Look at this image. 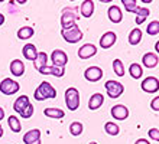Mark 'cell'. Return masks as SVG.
<instances>
[{
    "label": "cell",
    "mask_w": 159,
    "mask_h": 144,
    "mask_svg": "<svg viewBox=\"0 0 159 144\" xmlns=\"http://www.w3.org/2000/svg\"><path fill=\"white\" fill-rule=\"evenodd\" d=\"M65 104H67V108L71 110V111H75L80 107V92L77 88L74 86H70L67 91H65Z\"/></svg>",
    "instance_id": "3"
},
{
    "label": "cell",
    "mask_w": 159,
    "mask_h": 144,
    "mask_svg": "<svg viewBox=\"0 0 159 144\" xmlns=\"http://www.w3.org/2000/svg\"><path fill=\"white\" fill-rule=\"evenodd\" d=\"M121 4L126 7V10L130 13H138L140 10V7L138 6L136 0H121Z\"/></svg>",
    "instance_id": "28"
},
{
    "label": "cell",
    "mask_w": 159,
    "mask_h": 144,
    "mask_svg": "<svg viewBox=\"0 0 159 144\" xmlns=\"http://www.w3.org/2000/svg\"><path fill=\"white\" fill-rule=\"evenodd\" d=\"M155 50H156V52H158V54H159V41L156 42V45H155Z\"/></svg>",
    "instance_id": "40"
},
{
    "label": "cell",
    "mask_w": 159,
    "mask_h": 144,
    "mask_svg": "<svg viewBox=\"0 0 159 144\" xmlns=\"http://www.w3.org/2000/svg\"><path fill=\"white\" fill-rule=\"evenodd\" d=\"M10 72L15 76H22V75L25 74V63L20 59H13L10 62Z\"/></svg>",
    "instance_id": "16"
},
{
    "label": "cell",
    "mask_w": 159,
    "mask_h": 144,
    "mask_svg": "<svg viewBox=\"0 0 159 144\" xmlns=\"http://www.w3.org/2000/svg\"><path fill=\"white\" fill-rule=\"evenodd\" d=\"M43 114L49 118H55V120H61L65 117V112L61 110V108H45L43 110Z\"/></svg>",
    "instance_id": "22"
},
{
    "label": "cell",
    "mask_w": 159,
    "mask_h": 144,
    "mask_svg": "<svg viewBox=\"0 0 159 144\" xmlns=\"http://www.w3.org/2000/svg\"><path fill=\"white\" fill-rule=\"evenodd\" d=\"M140 88H142L145 92H149V94H153L159 89V81L155 76H148L142 81L140 84Z\"/></svg>",
    "instance_id": "9"
},
{
    "label": "cell",
    "mask_w": 159,
    "mask_h": 144,
    "mask_svg": "<svg viewBox=\"0 0 159 144\" xmlns=\"http://www.w3.org/2000/svg\"><path fill=\"white\" fill-rule=\"evenodd\" d=\"M146 32L148 35H151V36H155L159 33V20H152L146 28Z\"/></svg>",
    "instance_id": "33"
},
{
    "label": "cell",
    "mask_w": 159,
    "mask_h": 144,
    "mask_svg": "<svg viewBox=\"0 0 159 144\" xmlns=\"http://www.w3.org/2000/svg\"><path fill=\"white\" fill-rule=\"evenodd\" d=\"M142 41V30L140 29H133L129 33V43L130 45H138Z\"/></svg>",
    "instance_id": "26"
},
{
    "label": "cell",
    "mask_w": 159,
    "mask_h": 144,
    "mask_svg": "<svg viewBox=\"0 0 159 144\" xmlns=\"http://www.w3.org/2000/svg\"><path fill=\"white\" fill-rule=\"evenodd\" d=\"M61 35H62V37L68 42V43H77V42H80L84 36L83 30H81L77 25L70 28V29H65V30H61Z\"/></svg>",
    "instance_id": "4"
},
{
    "label": "cell",
    "mask_w": 159,
    "mask_h": 144,
    "mask_svg": "<svg viewBox=\"0 0 159 144\" xmlns=\"http://www.w3.org/2000/svg\"><path fill=\"white\" fill-rule=\"evenodd\" d=\"M36 140H41V131H39L38 128L30 130V131H28L25 136H23V143L25 144H30Z\"/></svg>",
    "instance_id": "21"
},
{
    "label": "cell",
    "mask_w": 159,
    "mask_h": 144,
    "mask_svg": "<svg viewBox=\"0 0 159 144\" xmlns=\"http://www.w3.org/2000/svg\"><path fill=\"white\" fill-rule=\"evenodd\" d=\"M113 71L117 76H123L125 75V65L120 59H114L113 61Z\"/></svg>",
    "instance_id": "32"
},
{
    "label": "cell",
    "mask_w": 159,
    "mask_h": 144,
    "mask_svg": "<svg viewBox=\"0 0 159 144\" xmlns=\"http://www.w3.org/2000/svg\"><path fill=\"white\" fill-rule=\"evenodd\" d=\"M142 63L146 68H155L158 65V56L155 54H152V52H148V54L143 55L142 58Z\"/></svg>",
    "instance_id": "20"
},
{
    "label": "cell",
    "mask_w": 159,
    "mask_h": 144,
    "mask_svg": "<svg viewBox=\"0 0 159 144\" xmlns=\"http://www.w3.org/2000/svg\"><path fill=\"white\" fill-rule=\"evenodd\" d=\"M3 23H4V16L2 15V13H0V26L3 25Z\"/></svg>",
    "instance_id": "39"
},
{
    "label": "cell",
    "mask_w": 159,
    "mask_h": 144,
    "mask_svg": "<svg viewBox=\"0 0 159 144\" xmlns=\"http://www.w3.org/2000/svg\"><path fill=\"white\" fill-rule=\"evenodd\" d=\"M34 97L36 101H45V99H52L57 97V89H55L54 86L51 85L49 82H41V85L35 89L34 92Z\"/></svg>",
    "instance_id": "1"
},
{
    "label": "cell",
    "mask_w": 159,
    "mask_h": 144,
    "mask_svg": "<svg viewBox=\"0 0 159 144\" xmlns=\"http://www.w3.org/2000/svg\"><path fill=\"white\" fill-rule=\"evenodd\" d=\"M117 41V35L114 32H106L103 36L100 37V46L103 49H110L111 46Z\"/></svg>",
    "instance_id": "11"
},
{
    "label": "cell",
    "mask_w": 159,
    "mask_h": 144,
    "mask_svg": "<svg viewBox=\"0 0 159 144\" xmlns=\"http://www.w3.org/2000/svg\"><path fill=\"white\" fill-rule=\"evenodd\" d=\"M22 54H23L25 59H28V61H35L39 52L34 43H26V45L23 46V49H22Z\"/></svg>",
    "instance_id": "15"
},
{
    "label": "cell",
    "mask_w": 159,
    "mask_h": 144,
    "mask_svg": "<svg viewBox=\"0 0 159 144\" xmlns=\"http://www.w3.org/2000/svg\"><path fill=\"white\" fill-rule=\"evenodd\" d=\"M29 104H30L29 98H28L26 95H20V97H19V98H16V101L13 103V110H15L16 112H20L22 110H25Z\"/></svg>",
    "instance_id": "19"
},
{
    "label": "cell",
    "mask_w": 159,
    "mask_h": 144,
    "mask_svg": "<svg viewBox=\"0 0 159 144\" xmlns=\"http://www.w3.org/2000/svg\"><path fill=\"white\" fill-rule=\"evenodd\" d=\"M7 124H9V128H10L13 133H20L22 124H20V121L17 120V117H13V115H10V117L7 118Z\"/></svg>",
    "instance_id": "27"
},
{
    "label": "cell",
    "mask_w": 159,
    "mask_h": 144,
    "mask_svg": "<svg viewBox=\"0 0 159 144\" xmlns=\"http://www.w3.org/2000/svg\"><path fill=\"white\" fill-rule=\"evenodd\" d=\"M111 117L114 120H117V121H123V120L129 117V108L121 105V104H117V105H114L111 108Z\"/></svg>",
    "instance_id": "10"
},
{
    "label": "cell",
    "mask_w": 159,
    "mask_h": 144,
    "mask_svg": "<svg viewBox=\"0 0 159 144\" xmlns=\"http://www.w3.org/2000/svg\"><path fill=\"white\" fill-rule=\"evenodd\" d=\"M19 82L13 81L12 78H4L2 82H0V92L4 95H13L19 91Z\"/></svg>",
    "instance_id": "6"
},
{
    "label": "cell",
    "mask_w": 159,
    "mask_h": 144,
    "mask_svg": "<svg viewBox=\"0 0 159 144\" xmlns=\"http://www.w3.org/2000/svg\"><path fill=\"white\" fill-rule=\"evenodd\" d=\"M39 72H41L42 75H54V76H58V78H61V76H64V74H65V68H61V66H55V65H46L43 66L42 69H39Z\"/></svg>",
    "instance_id": "13"
},
{
    "label": "cell",
    "mask_w": 159,
    "mask_h": 144,
    "mask_svg": "<svg viewBox=\"0 0 159 144\" xmlns=\"http://www.w3.org/2000/svg\"><path fill=\"white\" fill-rule=\"evenodd\" d=\"M48 65V55L45 54V52H39L38 56H36V59L34 61V66H35V69L39 71L42 69L43 66Z\"/></svg>",
    "instance_id": "24"
},
{
    "label": "cell",
    "mask_w": 159,
    "mask_h": 144,
    "mask_svg": "<svg viewBox=\"0 0 159 144\" xmlns=\"http://www.w3.org/2000/svg\"><path fill=\"white\" fill-rule=\"evenodd\" d=\"M149 9L148 7H140V10H139L138 13H136V15H138V16H136V23H138V25H142L143 22L146 20V17L149 16Z\"/></svg>",
    "instance_id": "31"
},
{
    "label": "cell",
    "mask_w": 159,
    "mask_h": 144,
    "mask_svg": "<svg viewBox=\"0 0 159 144\" xmlns=\"http://www.w3.org/2000/svg\"><path fill=\"white\" fill-rule=\"evenodd\" d=\"M104 103V95L100 94V92H97V94H93L88 99V108L91 110V111H96L98 108L103 105Z\"/></svg>",
    "instance_id": "14"
},
{
    "label": "cell",
    "mask_w": 159,
    "mask_h": 144,
    "mask_svg": "<svg viewBox=\"0 0 159 144\" xmlns=\"http://www.w3.org/2000/svg\"><path fill=\"white\" fill-rule=\"evenodd\" d=\"M30 144H41V140H36V141H34V143H30Z\"/></svg>",
    "instance_id": "42"
},
{
    "label": "cell",
    "mask_w": 159,
    "mask_h": 144,
    "mask_svg": "<svg viewBox=\"0 0 159 144\" xmlns=\"http://www.w3.org/2000/svg\"><path fill=\"white\" fill-rule=\"evenodd\" d=\"M134 144H151V143H149L146 138H139V140H136V143Z\"/></svg>",
    "instance_id": "37"
},
{
    "label": "cell",
    "mask_w": 159,
    "mask_h": 144,
    "mask_svg": "<svg viewBox=\"0 0 159 144\" xmlns=\"http://www.w3.org/2000/svg\"><path fill=\"white\" fill-rule=\"evenodd\" d=\"M3 134H4V133H3V127H2V125H0V138H2V137H3Z\"/></svg>",
    "instance_id": "41"
},
{
    "label": "cell",
    "mask_w": 159,
    "mask_h": 144,
    "mask_svg": "<svg viewBox=\"0 0 159 144\" xmlns=\"http://www.w3.org/2000/svg\"><path fill=\"white\" fill-rule=\"evenodd\" d=\"M51 61H52V65L65 68V65L68 63V56L62 49H55L51 54Z\"/></svg>",
    "instance_id": "7"
},
{
    "label": "cell",
    "mask_w": 159,
    "mask_h": 144,
    "mask_svg": "<svg viewBox=\"0 0 159 144\" xmlns=\"http://www.w3.org/2000/svg\"><path fill=\"white\" fill-rule=\"evenodd\" d=\"M97 54V48L93 43H85L78 49V56L81 59H90Z\"/></svg>",
    "instance_id": "12"
},
{
    "label": "cell",
    "mask_w": 159,
    "mask_h": 144,
    "mask_svg": "<svg viewBox=\"0 0 159 144\" xmlns=\"http://www.w3.org/2000/svg\"><path fill=\"white\" fill-rule=\"evenodd\" d=\"M104 88L107 91V95L109 98H119L123 92H125V86L121 85L120 82L114 81V79H110L104 84Z\"/></svg>",
    "instance_id": "5"
},
{
    "label": "cell",
    "mask_w": 159,
    "mask_h": 144,
    "mask_svg": "<svg viewBox=\"0 0 159 144\" xmlns=\"http://www.w3.org/2000/svg\"><path fill=\"white\" fill-rule=\"evenodd\" d=\"M34 33H35V30L30 26H23V28H20L17 30V37L20 41H28V39H30V37L34 36Z\"/></svg>",
    "instance_id": "23"
},
{
    "label": "cell",
    "mask_w": 159,
    "mask_h": 144,
    "mask_svg": "<svg viewBox=\"0 0 159 144\" xmlns=\"http://www.w3.org/2000/svg\"><path fill=\"white\" fill-rule=\"evenodd\" d=\"M104 130H106V133H107L109 136H117L119 133H120V128H119V125L116 123H113V121L106 123L104 124Z\"/></svg>",
    "instance_id": "29"
},
{
    "label": "cell",
    "mask_w": 159,
    "mask_h": 144,
    "mask_svg": "<svg viewBox=\"0 0 159 144\" xmlns=\"http://www.w3.org/2000/svg\"><path fill=\"white\" fill-rule=\"evenodd\" d=\"M107 15H109V19L113 23H120L121 19H123V15H121V10L119 9V6H110Z\"/></svg>",
    "instance_id": "18"
},
{
    "label": "cell",
    "mask_w": 159,
    "mask_h": 144,
    "mask_svg": "<svg viewBox=\"0 0 159 144\" xmlns=\"http://www.w3.org/2000/svg\"><path fill=\"white\" fill-rule=\"evenodd\" d=\"M94 2L93 0H85V2H83L81 3V6H80V12H81V15H83V17H91L93 13H94Z\"/></svg>",
    "instance_id": "17"
},
{
    "label": "cell",
    "mask_w": 159,
    "mask_h": 144,
    "mask_svg": "<svg viewBox=\"0 0 159 144\" xmlns=\"http://www.w3.org/2000/svg\"><path fill=\"white\" fill-rule=\"evenodd\" d=\"M129 74L133 79H140L142 78L143 69H142V66H140V63H132V65L129 66Z\"/></svg>",
    "instance_id": "25"
},
{
    "label": "cell",
    "mask_w": 159,
    "mask_h": 144,
    "mask_svg": "<svg viewBox=\"0 0 159 144\" xmlns=\"http://www.w3.org/2000/svg\"><path fill=\"white\" fill-rule=\"evenodd\" d=\"M77 20H78V16L75 13V9L74 7H65L62 10V15H61V30H65V29H70L72 26L77 25Z\"/></svg>",
    "instance_id": "2"
},
{
    "label": "cell",
    "mask_w": 159,
    "mask_h": 144,
    "mask_svg": "<svg viewBox=\"0 0 159 144\" xmlns=\"http://www.w3.org/2000/svg\"><path fill=\"white\" fill-rule=\"evenodd\" d=\"M4 118V110L2 107H0V121H2V120Z\"/></svg>",
    "instance_id": "38"
},
{
    "label": "cell",
    "mask_w": 159,
    "mask_h": 144,
    "mask_svg": "<svg viewBox=\"0 0 159 144\" xmlns=\"http://www.w3.org/2000/svg\"><path fill=\"white\" fill-rule=\"evenodd\" d=\"M84 78L90 82H97L103 78V69L100 66H90L84 71Z\"/></svg>",
    "instance_id": "8"
},
{
    "label": "cell",
    "mask_w": 159,
    "mask_h": 144,
    "mask_svg": "<svg viewBox=\"0 0 159 144\" xmlns=\"http://www.w3.org/2000/svg\"><path fill=\"white\" fill-rule=\"evenodd\" d=\"M148 136L151 137L153 141H159V130L158 128H151V130L148 131Z\"/></svg>",
    "instance_id": "35"
},
{
    "label": "cell",
    "mask_w": 159,
    "mask_h": 144,
    "mask_svg": "<svg viewBox=\"0 0 159 144\" xmlns=\"http://www.w3.org/2000/svg\"><path fill=\"white\" fill-rule=\"evenodd\" d=\"M19 114H20L22 118H30V117L34 115V105H32V104H29V105H28L25 110H22Z\"/></svg>",
    "instance_id": "34"
},
{
    "label": "cell",
    "mask_w": 159,
    "mask_h": 144,
    "mask_svg": "<svg viewBox=\"0 0 159 144\" xmlns=\"http://www.w3.org/2000/svg\"><path fill=\"white\" fill-rule=\"evenodd\" d=\"M83 131H84L83 123H80V121L71 123V125H70V133H71V136L77 137V136H80V134H83Z\"/></svg>",
    "instance_id": "30"
},
{
    "label": "cell",
    "mask_w": 159,
    "mask_h": 144,
    "mask_svg": "<svg viewBox=\"0 0 159 144\" xmlns=\"http://www.w3.org/2000/svg\"><path fill=\"white\" fill-rule=\"evenodd\" d=\"M88 144H97V143H96V141H91V143H88Z\"/></svg>",
    "instance_id": "43"
},
{
    "label": "cell",
    "mask_w": 159,
    "mask_h": 144,
    "mask_svg": "<svg viewBox=\"0 0 159 144\" xmlns=\"http://www.w3.org/2000/svg\"><path fill=\"white\" fill-rule=\"evenodd\" d=\"M151 108L152 111H159V95L151 101Z\"/></svg>",
    "instance_id": "36"
}]
</instances>
